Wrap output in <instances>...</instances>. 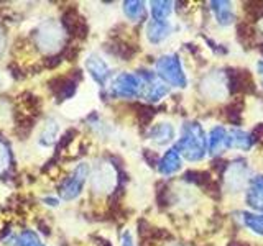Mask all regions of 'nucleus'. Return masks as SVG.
Instances as JSON below:
<instances>
[{
  "mask_svg": "<svg viewBox=\"0 0 263 246\" xmlns=\"http://www.w3.org/2000/svg\"><path fill=\"white\" fill-rule=\"evenodd\" d=\"M176 150L189 161H199L204 158L205 138L202 127L196 121H187L183 127V136L178 141Z\"/></svg>",
  "mask_w": 263,
  "mask_h": 246,
  "instance_id": "f257e3e1",
  "label": "nucleus"
},
{
  "mask_svg": "<svg viewBox=\"0 0 263 246\" xmlns=\"http://www.w3.org/2000/svg\"><path fill=\"white\" fill-rule=\"evenodd\" d=\"M156 71H158V76L170 82L171 86L175 87H186V76L183 71V66L176 54H168V56H161L158 61H156Z\"/></svg>",
  "mask_w": 263,
  "mask_h": 246,
  "instance_id": "f03ea898",
  "label": "nucleus"
},
{
  "mask_svg": "<svg viewBox=\"0 0 263 246\" xmlns=\"http://www.w3.org/2000/svg\"><path fill=\"white\" fill-rule=\"evenodd\" d=\"M227 86L230 94H252L255 90V80L252 74L245 69H229Z\"/></svg>",
  "mask_w": 263,
  "mask_h": 246,
  "instance_id": "7ed1b4c3",
  "label": "nucleus"
},
{
  "mask_svg": "<svg viewBox=\"0 0 263 246\" xmlns=\"http://www.w3.org/2000/svg\"><path fill=\"white\" fill-rule=\"evenodd\" d=\"M143 84L140 76H134V74H120V76L115 79L114 86H112V92L117 97H125V98H132L137 97L142 90Z\"/></svg>",
  "mask_w": 263,
  "mask_h": 246,
  "instance_id": "20e7f679",
  "label": "nucleus"
},
{
  "mask_svg": "<svg viewBox=\"0 0 263 246\" xmlns=\"http://www.w3.org/2000/svg\"><path fill=\"white\" fill-rule=\"evenodd\" d=\"M183 179L187 180V182H193L196 186L202 187L208 194L219 197V187L212 180L209 172H205V171H187L186 174L183 176Z\"/></svg>",
  "mask_w": 263,
  "mask_h": 246,
  "instance_id": "39448f33",
  "label": "nucleus"
},
{
  "mask_svg": "<svg viewBox=\"0 0 263 246\" xmlns=\"http://www.w3.org/2000/svg\"><path fill=\"white\" fill-rule=\"evenodd\" d=\"M87 174V168L82 164V166H79L76 171H74V174L71 179L66 180V184L63 187V197L64 199H74L76 195H79L81 189H82V184H84V177Z\"/></svg>",
  "mask_w": 263,
  "mask_h": 246,
  "instance_id": "423d86ee",
  "label": "nucleus"
},
{
  "mask_svg": "<svg viewBox=\"0 0 263 246\" xmlns=\"http://www.w3.org/2000/svg\"><path fill=\"white\" fill-rule=\"evenodd\" d=\"M229 133L226 131V128L222 127H216L212 128L211 131V138H209V150L211 154L214 156H219L220 153H224L226 148H229Z\"/></svg>",
  "mask_w": 263,
  "mask_h": 246,
  "instance_id": "0eeeda50",
  "label": "nucleus"
},
{
  "mask_svg": "<svg viewBox=\"0 0 263 246\" xmlns=\"http://www.w3.org/2000/svg\"><path fill=\"white\" fill-rule=\"evenodd\" d=\"M170 25L166 22H158V20H152L146 25V38L152 41L153 45L161 43L163 39H166L170 35Z\"/></svg>",
  "mask_w": 263,
  "mask_h": 246,
  "instance_id": "6e6552de",
  "label": "nucleus"
},
{
  "mask_svg": "<svg viewBox=\"0 0 263 246\" xmlns=\"http://www.w3.org/2000/svg\"><path fill=\"white\" fill-rule=\"evenodd\" d=\"M181 168V158H179V151L176 148H171V150L166 151V154L163 156V159L160 161V172L164 176L175 174L176 171H179Z\"/></svg>",
  "mask_w": 263,
  "mask_h": 246,
  "instance_id": "1a4fd4ad",
  "label": "nucleus"
},
{
  "mask_svg": "<svg viewBox=\"0 0 263 246\" xmlns=\"http://www.w3.org/2000/svg\"><path fill=\"white\" fill-rule=\"evenodd\" d=\"M247 202H249L250 207L263 212V176L255 177L252 180L249 195H247Z\"/></svg>",
  "mask_w": 263,
  "mask_h": 246,
  "instance_id": "9d476101",
  "label": "nucleus"
},
{
  "mask_svg": "<svg viewBox=\"0 0 263 246\" xmlns=\"http://www.w3.org/2000/svg\"><path fill=\"white\" fill-rule=\"evenodd\" d=\"M173 135H175V130L170 125V123H158L155 125L148 136H150L156 145H166L173 139Z\"/></svg>",
  "mask_w": 263,
  "mask_h": 246,
  "instance_id": "9b49d317",
  "label": "nucleus"
},
{
  "mask_svg": "<svg viewBox=\"0 0 263 246\" xmlns=\"http://www.w3.org/2000/svg\"><path fill=\"white\" fill-rule=\"evenodd\" d=\"M211 7L219 25H230L234 22V10L230 2H212Z\"/></svg>",
  "mask_w": 263,
  "mask_h": 246,
  "instance_id": "f8f14e48",
  "label": "nucleus"
},
{
  "mask_svg": "<svg viewBox=\"0 0 263 246\" xmlns=\"http://www.w3.org/2000/svg\"><path fill=\"white\" fill-rule=\"evenodd\" d=\"M247 179V166L245 162H237V166L230 168V174L227 177V184L232 191H238L243 187V182Z\"/></svg>",
  "mask_w": 263,
  "mask_h": 246,
  "instance_id": "ddd939ff",
  "label": "nucleus"
},
{
  "mask_svg": "<svg viewBox=\"0 0 263 246\" xmlns=\"http://www.w3.org/2000/svg\"><path fill=\"white\" fill-rule=\"evenodd\" d=\"M87 69L92 74V77L99 82V84H104L107 76H109V69H107L105 63L97 56H90L87 59Z\"/></svg>",
  "mask_w": 263,
  "mask_h": 246,
  "instance_id": "4468645a",
  "label": "nucleus"
},
{
  "mask_svg": "<svg viewBox=\"0 0 263 246\" xmlns=\"http://www.w3.org/2000/svg\"><path fill=\"white\" fill-rule=\"evenodd\" d=\"M229 143H230V146L240 148V150H249L253 143V138H252V135H247L245 131L232 130L229 133Z\"/></svg>",
  "mask_w": 263,
  "mask_h": 246,
  "instance_id": "2eb2a0df",
  "label": "nucleus"
},
{
  "mask_svg": "<svg viewBox=\"0 0 263 246\" xmlns=\"http://www.w3.org/2000/svg\"><path fill=\"white\" fill-rule=\"evenodd\" d=\"M123 12H125V15L134 22L145 18L143 2H125V4H123Z\"/></svg>",
  "mask_w": 263,
  "mask_h": 246,
  "instance_id": "dca6fc26",
  "label": "nucleus"
},
{
  "mask_svg": "<svg viewBox=\"0 0 263 246\" xmlns=\"http://www.w3.org/2000/svg\"><path fill=\"white\" fill-rule=\"evenodd\" d=\"M171 10H173L171 2H152V15L158 22H164V18L171 13Z\"/></svg>",
  "mask_w": 263,
  "mask_h": 246,
  "instance_id": "f3484780",
  "label": "nucleus"
},
{
  "mask_svg": "<svg viewBox=\"0 0 263 246\" xmlns=\"http://www.w3.org/2000/svg\"><path fill=\"white\" fill-rule=\"evenodd\" d=\"M243 223L257 235H263V215H253V213H242Z\"/></svg>",
  "mask_w": 263,
  "mask_h": 246,
  "instance_id": "a211bd4d",
  "label": "nucleus"
},
{
  "mask_svg": "<svg viewBox=\"0 0 263 246\" xmlns=\"http://www.w3.org/2000/svg\"><path fill=\"white\" fill-rule=\"evenodd\" d=\"M137 109V117H138V121L142 123V127H146L148 123L152 121V118L155 117V110L152 109V107L148 105H135Z\"/></svg>",
  "mask_w": 263,
  "mask_h": 246,
  "instance_id": "6ab92c4d",
  "label": "nucleus"
},
{
  "mask_svg": "<svg viewBox=\"0 0 263 246\" xmlns=\"http://www.w3.org/2000/svg\"><path fill=\"white\" fill-rule=\"evenodd\" d=\"M245 12L249 15V18L257 22L263 18V2H249L245 4Z\"/></svg>",
  "mask_w": 263,
  "mask_h": 246,
  "instance_id": "aec40b11",
  "label": "nucleus"
},
{
  "mask_svg": "<svg viewBox=\"0 0 263 246\" xmlns=\"http://www.w3.org/2000/svg\"><path fill=\"white\" fill-rule=\"evenodd\" d=\"M237 31H238V39H242L243 43L255 38V30L250 23H240L237 27Z\"/></svg>",
  "mask_w": 263,
  "mask_h": 246,
  "instance_id": "412c9836",
  "label": "nucleus"
},
{
  "mask_svg": "<svg viewBox=\"0 0 263 246\" xmlns=\"http://www.w3.org/2000/svg\"><path fill=\"white\" fill-rule=\"evenodd\" d=\"M240 110H242V105L238 104V102H235V104H232V105H229L227 107V120L230 121V123H234V125H238L240 123Z\"/></svg>",
  "mask_w": 263,
  "mask_h": 246,
  "instance_id": "4be33fe9",
  "label": "nucleus"
},
{
  "mask_svg": "<svg viewBox=\"0 0 263 246\" xmlns=\"http://www.w3.org/2000/svg\"><path fill=\"white\" fill-rule=\"evenodd\" d=\"M252 138H253V141H263V123H258V125L253 128Z\"/></svg>",
  "mask_w": 263,
  "mask_h": 246,
  "instance_id": "5701e85b",
  "label": "nucleus"
},
{
  "mask_svg": "<svg viewBox=\"0 0 263 246\" xmlns=\"http://www.w3.org/2000/svg\"><path fill=\"white\" fill-rule=\"evenodd\" d=\"M61 63V57L60 56H54V57H48V59H45V64L46 68H54V66H58Z\"/></svg>",
  "mask_w": 263,
  "mask_h": 246,
  "instance_id": "b1692460",
  "label": "nucleus"
},
{
  "mask_svg": "<svg viewBox=\"0 0 263 246\" xmlns=\"http://www.w3.org/2000/svg\"><path fill=\"white\" fill-rule=\"evenodd\" d=\"M145 159L150 162V166H155L156 164V159H158V156H156L153 151H145Z\"/></svg>",
  "mask_w": 263,
  "mask_h": 246,
  "instance_id": "393cba45",
  "label": "nucleus"
},
{
  "mask_svg": "<svg viewBox=\"0 0 263 246\" xmlns=\"http://www.w3.org/2000/svg\"><path fill=\"white\" fill-rule=\"evenodd\" d=\"M212 168H216L219 171V174H222V172L227 169V162L226 161H216V162H212Z\"/></svg>",
  "mask_w": 263,
  "mask_h": 246,
  "instance_id": "a878e982",
  "label": "nucleus"
},
{
  "mask_svg": "<svg viewBox=\"0 0 263 246\" xmlns=\"http://www.w3.org/2000/svg\"><path fill=\"white\" fill-rule=\"evenodd\" d=\"M122 246H134L132 244V236H130V233H125L122 236Z\"/></svg>",
  "mask_w": 263,
  "mask_h": 246,
  "instance_id": "bb28decb",
  "label": "nucleus"
},
{
  "mask_svg": "<svg viewBox=\"0 0 263 246\" xmlns=\"http://www.w3.org/2000/svg\"><path fill=\"white\" fill-rule=\"evenodd\" d=\"M229 246H250V244L245 243V241H232Z\"/></svg>",
  "mask_w": 263,
  "mask_h": 246,
  "instance_id": "cd10ccee",
  "label": "nucleus"
},
{
  "mask_svg": "<svg viewBox=\"0 0 263 246\" xmlns=\"http://www.w3.org/2000/svg\"><path fill=\"white\" fill-rule=\"evenodd\" d=\"M258 69H260V72L263 74V61H261V63L258 64Z\"/></svg>",
  "mask_w": 263,
  "mask_h": 246,
  "instance_id": "c85d7f7f",
  "label": "nucleus"
},
{
  "mask_svg": "<svg viewBox=\"0 0 263 246\" xmlns=\"http://www.w3.org/2000/svg\"><path fill=\"white\" fill-rule=\"evenodd\" d=\"M260 53H261V54H263V45H261V46H260Z\"/></svg>",
  "mask_w": 263,
  "mask_h": 246,
  "instance_id": "c756f323",
  "label": "nucleus"
}]
</instances>
